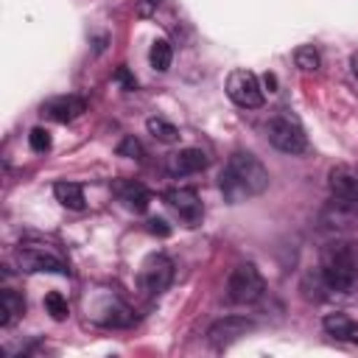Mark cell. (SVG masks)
Masks as SVG:
<instances>
[{
  "instance_id": "1",
  "label": "cell",
  "mask_w": 358,
  "mask_h": 358,
  "mask_svg": "<svg viewBox=\"0 0 358 358\" xmlns=\"http://www.w3.org/2000/svg\"><path fill=\"white\" fill-rule=\"evenodd\" d=\"M218 187L229 204H241L268 190V171L255 154L235 151L218 173Z\"/></svg>"
},
{
  "instance_id": "2",
  "label": "cell",
  "mask_w": 358,
  "mask_h": 358,
  "mask_svg": "<svg viewBox=\"0 0 358 358\" xmlns=\"http://www.w3.org/2000/svg\"><path fill=\"white\" fill-rule=\"evenodd\" d=\"M319 271L330 291L350 294L358 285V241H347V238L330 241L322 249Z\"/></svg>"
},
{
  "instance_id": "3",
  "label": "cell",
  "mask_w": 358,
  "mask_h": 358,
  "mask_svg": "<svg viewBox=\"0 0 358 358\" xmlns=\"http://www.w3.org/2000/svg\"><path fill=\"white\" fill-rule=\"evenodd\" d=\"M266 294V280L252 263H241L232 268L227 280V299L235 305H252Z\"/></svg>"
},
{
  "instance_id": "4",
  "label": "cell",
  "mask_w": 358,
  "mask_h": 358,
  "mask_svg": "<svg viewBox=\"0 0 358 358\" xmlns=\"http://www.w3.org/2000/svg\"><path fill=\"white\" fill-rule=\"evenodd\" d=\"M266 137H268V143H271L277 151H282V154H302V151L308 148V134H305V129L299 126V120L291 117V115H277V117H271L268 126H266Z\"/></svg>"
},
{
  "instance_id": "5",
  "label": "cell",
  "mask_w": 358,
  "mask_h": 358,
  "mask_svg": "<svg viewBox=\"0 0 358 358\" xmlns=\"http://www.w3.org/2000/svg\"><path fill=\"white\" fill-rule=\"evenodd\" d=\"M137 282H140V291L148 294V296H159L162 291H168V285L173 282V263L168 255L157 252V255H148L140 266V274H137Z\"/></svg>"
},
{
  "instance_id": "6",
  "label": "cell",
  "mask_w": 358,
  "mask_h": 358,
  "mask_svg": "<svg viewBox=\"0 0 358 358\" xmlns=\"http://www.w3.org/2000/svg\"><path fill=\"white\" fill-rule=\"evenodd\" d=\"M17 263L22 271H50V274H70L62 255L42 243H20L17 246Z\"/></svg>"
},
{
  "instance_id": "7",
  "label": "cell",
  "mask_w": 358,
  "mask_h": 358,
  "mask_svg": "<svg viewBox=\"0 0 358 358\" xmlns=\"http://www.w3.org/2000/svg\"><path fill=\"white\" fill-rule=\"evenodd\" d=\"M227 95L241 109H257L263 106V87L252 70H232L227 76Z\"/></svg>"
},
{
  "instance_id": "8",
  "label": "cell",
  "mask_w": 358,
  "mask_h": 358,
  "mask_svg": "<svg viewBox=\"0 0 358 358\" xmlns=\"http://www.w3.org/2000/svg\"><path fill=\"white\" fill-rule=\"evenodd\" d=\"M162 199L187 227H196L204 215V204H201V199L193 187H171V190H165Z\"/></svg>"
},
{
  "instance_id": "9",
  "label": "cell",
  "mask_w": 358,
  "mask_h": 358,
  "mask_svg": "<svg viewBox=\"0 0 358 358\" xmlns=\"http://www.w3.org/2000/svg\"><path fill=\"white\" fill-rule=\"evenodd\" d=\"M252 327H255V322L246 319V316H224V319H218V322L210 324L207 341H210L215 350H224V347H229L232 341H238L241 336H246Z\"/></svg>"
},
{
  "instance_id": "10",
  "label": "cell",
  "mask_w": 358,
  "mask_h": 358,
  "mask_svg": "<svg viewBox=\"0 0 358 358\" xmlns=\"http://www.w3.org/2000/svg\"><path fill=\"white\" fill-rule=\"evenodd\" d=\"M327 185H330L333 199H341V201L358 207V168H352V165H336V168H330Z\"/></svg>"
},
{
  "instance_id": "11",
  "label": "cell",
  "mask_w": 358,
  "mask_h": 358,
  "mask_svg": "<svg viewBox=\"0 0 358 358\" xmlns=\"http://www.w3.org/2000/svg\"><path fill=\"white\" fill-rule=\"evenodd\" d=\"M87 112V101L81 95H59L42 103V115L56 123H70Z\"/></svg>"
},
{
  "instance_id": "12",
  "label": "cell",
  "mask_w": 358,
  "mask_h": 358,
  "mask_svg": "<svg viewBox=\"0 0 358 358\" xmlns=\"http://www.w3.org/2000/svg\"><path fill=\"white\" fill-rule=\"evenodd\" d=\"M210 165V157L201 148H179L176 154L168 157V173L171 176H190L201 173Z\"/></svg>"
},
{
  "instance_id": "13",
  "label": "cell",
  "mask_w": 358,
  "mask_h": 358,
  "mask_svg": "<svg viewBox=\"0 0 358 358\" xmlns=\"http://www.w3.org/2000/svg\"><path fill=\"white\" fill-rule=\"evenodd\" d=\"M112 190H115L117 199H120L129 210H134V213H145L148 204H151L148 187L140 185V182H134V179H117V182H112Z\"/></svg>"
},
{
  "instance_id": "14",
  "label": "cell",
  "mask_w": 358,
  "mask_h": 358,
  "mask_svg": "<svg viewBox=\"0 0 358 358\" xmlns=\"http://www.w3.org/2000/svg\"><path fill=\"white\" fill-rule=\"evenodd\" d=\"M322 327L327 336L338 338V341H350V344H358V322H352L350 316L344 313H327L322 319Z\"/></svg>"
},
{
  "instance_id": "15",
  "label": "cell",
  "mask_w": 358,
  "mask_h": 358,
  "mask_svg": "<svg viewBox=\"0 0 358 358\" xmlns=\"http://www.w3.org/2000/svg\"><path fill=\"white\" fill-rule=\"evenodd\" d=\"M25 313V299L14 288L0 291V327H11Z\"/></svg>"
},
{
  "instance_id": "16",
  "label": "cell",
  "mask_w": 358,
  "mask_h": 358,
  "mask_svg": "<svg viewBox=\"0 0 358 358\" xmlns=\"http://www.w3.org/2000/svg\"><path fill=\"white\" fill-rule=\"evenodd\" d=\"M53 196H56V201H59L62 207H67V210H84V204H87L84 190H81V185H76V182H56V185H53Z\"/></svg>"
},
{
  "instance_id": "17",
  "label": "cell",
  "mask_w": 358,
  "mask_h": 358,
  "mask_svg": "<svg viewBox=\"0 0 358 358\" xmlns=\"http://www.w3.org/2000/svg\"><path fill=\"white\" fill-rule=\"evenodd\" d=\"M148 62L157 73H165L173 62V50H171V42L168 39H154L151 42V50H148Z\"/></svg>"
},
{
  "instance_id": "18",
  "label": "cell",
  "mask_w": 358,
  "mask_h": 358,
  "mask_svg": "<svg viewBox=\"0 0 358 358\" xmlns=\"http://www.w3.org/2000/svg\"><path fill=\"white\" fill-rule=\"evenodd\" d=\"M145 126H148V134L154 140H159V143H176L179 140V129L165 117H148Z\"/></svg>"
},
{
  "instance_id": "19",
  "label": "cell",
  "mask_w": 358,
  "mask_h": 358,
  "mask_svg": "<svg viewBox=\"0 0 358 358\" xmlns=\"http://www.w3.org/2000/svg\"><path fill=\"white\" fill-rule=\"evenodd\" d=\"M103 313L106 316H101V324H106V327H129L134 322V313L123 302H112Z\"/></svg>"
},
{
  "instance_id": "20",
  "label": "cell",
  "mask_w": 358,
  "mask_h": 358,
  "mask_svg": "<svg viewBox=\"0 0 358 358\" xmlns=\"http://www.w3.org/2000/svg\"><path fill=\"white\" fill-rule=\"evenodd\" d=\"M294 62H296V67L305 70V73L319 70V53H316L313 45H299V48L294 50Z\"/></svg>"
},
{
  "instance_id": "21",
  "label": "cell",
  "mask_w": 358,
  "mask_h": 358,
  "mask_svg": "<svg viewBox=\"0 0 358 358\" xmlns=\"http://www.w3.org/2000/svg\"><path fill=\"white\" fill-rule=\"evenodd\" d=\"M45 308H48V313H50L56 322L67 319V313H70V308H67V299H64L59 291H50V294L45 296Z\"/></svg>"
},
{
  "instance_id": "22",
  "label": "cell",
  "mask_w": 358,
  "mask_h": 358,
  "mask_svg": "<svg viewBox=\"0 0 358 358\" xmlns=\"http://www.w3.org/2000/svg\"><path fill=\"white\" fill-rule=\"evenodd\" d=\"M117 154L120 157H129V159H143L145 157V151H143V145H140V140L134 134H129V137H123L117 143Z\"/></svg>"
},
{
  "instance_id": "23",
  "label": "cell",
  "mask_w": 358,
  "mask_h": 358,
  "mask_svg": "<svg viewBox=\"0 0 358 358\" xmlns=\"http://www.w3.org/2000/svg\"><path fill=\"white\" fill-rule=\"evenodd\" d=\"M28 145H31L36 154L50 151V131H48V129H42V126L31 129V134H28Z\"/></svg>"
},
{
  "instance_id": "24",
  "label": "cell",
  "mask_w": 358,
  "mask_h": 358,
  "mask_svg": "<svg viewBox=\"0 0 358 358\" xmlns=\"http://www.w3.org/2000/svg\"><path fill=\"white\" fill-rule=\"evenodd\" d=\"M148 232L151 235H159V238H168L171 235V227L165 218H148Z\"/></svg>"
},
{
  "instance_id": "25",
  "label": "cell",
  "mask_w": 358,
  "mask_h": 358,
  "mask_svg": "<svg viewBox=\"0 0 358 358\" xmlns=\"http://www.w3.org/2000/svg\"><path fill=\"white\" fill-rule=\"evenodd\" d=\"M115 81H120L126 90H137V78L129 73V67H117V73H115Z\"/></svg>"
},
{
  "instance_id": "26",
  "label": "cell",
  "mask_w": 358,
  "mask_h": 358,
  "mask_svg": "<svg viewBox=\"0 0 358 358\" xmlns=\"http://www.w3.org/2000/svg\"><path fill=\"white\" fill-rule=\"evenodd\" d=\"M263 81H266V87H268V92H274V90H277V78H274L271 73H266V76H263Z\"/></svg>"
},
{
  "instance_id": "27",
  "label": "cell",
  "mask_w": 358,
  "mask_h": 358,
  "mask_svg": "<svg viewBox=\"0 0 358 358\" xmlns=\"http://www.w3.org/2000/svg\"><path fill=\"white\" fill-rule=\"evenodd\" d=\"M148 3H159V0H148Z\"/></svg>"
}]
</instances>
